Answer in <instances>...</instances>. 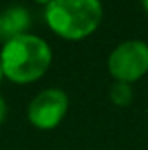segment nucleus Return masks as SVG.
Returning <instances> with one entry per match:
<instances>
[{
  "label": "nucleus",
  "mask_w": 148,
  "mask_h": 150,
  "mask_svg": "<svg viewBox=\"0 0 148 150\" xmlns=\"http://www.w3.org/2000/svg\"><path fill=\"white\" fill-rule=\"evenodd\" d=\"M143 2V7H145V11L148 12V0H141Z\"/></svg>",
  "instance_id": "nucleus-9"
},
{
  "label": "nucleus",
  "mask_w": 148,
  "mask_h": 150,
  "mask_svg": "<svg viewBox=\"0 0 148 150\" xmlns=\"http://www.w3.org/2000/svg\"><path fill=\"white\" fill-rule=\"evenodd\" d=\"M68 110V96L58 87L44 89L30 101L28 119L38 129L56 127Z\"/></svg>",
  "instance_id": "nucleus-4"
},
{
  "label": "nucleus",
  "mask_w": 148,
  "mask_h": 150,
  "mask_svg": "<svg viewBox=\"0 0 148 150\" xmlns=\"http://www.w3.org/2000/svg\"><path fill=\"white\" fill-rule=\"evenodd\" d=\"M44 16L56 35L80 40L89 37L99 26L103 5L99 0H52L45 5Z\"/></svg>",
  "instance_id": "nucleus-2"
},
{
  "label": "nucleus",
  "mask_w": 148,
  "mask_h": 150,
  "mask_svg": "<svg viewBox=\"0 0 148 150\" xmlns=\"http://www.w3.org/2000/svg\"><path fill=\"white\" fill-rule=\"evenodd\" d=\"M108 70L117 82H134L148 72V44L143 40H125L111 51Z\"/></svg>",
  "instance_id": "nucleus-3"
},
{
  "label": "nucleus",
  "mask_w": 148,
  "mask_h": 150,
  "mask_svg": "<svg viewBox=\"0 0 148 150\" xmlns=\"http://www.w3.org/2000/svg\"><path fill=\"white\" fill-rule=\"evenodd\" d=\"M2 77H4V72H2V65H0V82H2Z\"/></svg>",
  "instance_id": "nucleus-10"
},
{
  "label": "nucleus",
  "mask_w": 148,
  "mask_h": 150,
  "mask_svg": "<svg viewBox=\"0 0 148 150\" xmlns=\"http://www.w3.org/2000/svg\"><path fill=\"white\" fill-rule=\"evenodd\" d=\"M52 51L40 37L25 33L4 44L0 65L4 77L18 84H28L40 79L51 67Z\"/></svg>",
  "instance_id": "nucleus-1"
},
{
  "label": "nucleus",
  "mask_w": 148,
  "mask_h": 150,
  "mask_svg": "<svg viewBox=\"0 0 148 150\" xmlns=\"http://www.w3.org/2000/svg\"><path fill=\"white\" fill-rule=\"evenodd\" d=\"M5 115H7V105H5V100L0 96V124L5 120Z\"/></svg>",
  "instance_id": "nucleus-7"
},
{
  "label": "nucleus",
  "mask_w": 148,
  "mask_h": 150,
  "mask_svg": "<svg viewBox=\"0 0 148 150\" xmlns=\"http://www.w3.org/2000/svg\"><path fill=\"white\" fill-rule=\"evenodd\" d=\"M35 2H38V4H45V5H47V4L52 2V0H35Z\"/></svg>",
  "instance_id": "nucleus-8"
},
{
  "label": "nucleus",
  "mask_w": 148,
  "mask_h": 150,
  "mask_svg": "<svg viewBox=\"0 0 148 150\" xmlns=\"http://www.w3.org/2000/svg\"><path fill=\"white\" fill-rule=\"evenodd\" d=\"M111 101L118 107H125L132 101V89L127 82H115L110 89Z\"/></svg>",
  "instance_id": "nucleus-6"
},
{
  "label": "nucleus",
  "mask_w": 148,
  "mask_h": 150,
  "mask_svg": "<svg viewBox=\"0 0 148 150\" xmlns=\"http://www.w3.org/2000/svg\"><path fill=\"white\" fill-rule=\"evenodd\" d=\"M32 25L30 12L21 5L7 7L0 12V42H9L12 38L25 35Z\"/></svg>",
  "instance_id": "nucleus-5"
}]
</instances>
